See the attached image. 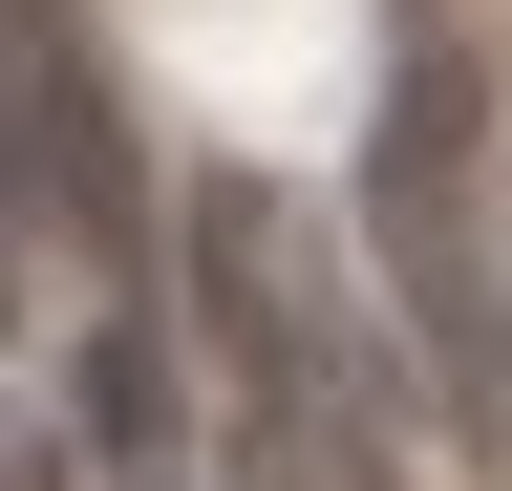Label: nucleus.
Masks as SVG:
<instances>
[{"label":"nucleus","instance_id":"nucleus-5","mask_svg":"<svg viewBox=\"0 0 512 491\" xmlns=\"http://www.w3.org/2000/svg\"><path fill=\"white\" fill-rule=\"evenodd\" d=\"M256 491H406L363 406H256Z\"/></svg>","mask_w":512,"mask_h":491},{"label":"nucleus","instance_id":"nucleus-2","mask_svg":"<svg viewBox=\"0 0 512 491\" xmlns=\"http://www.w3.org/2000/svg\"><path fill=\"white\" fill-rule=\"evenodd\" d=\"M192 299H214V363L256 406H363V427H427L406 363L363 342V299L320 278V214H278V171H192Z\"/></svg>","mask_w":512,"mask_h":491},{"label":"nucleus","instance_id":"nucleus-3","mask_svg":"<svg viewBox=\"0 0 512 491\" xmlns=\"http://www.w3.org/2000/svg\"><path fill=\"white\" fill-rule=\"evenodd\" d=\"M0 193H22L43 235H128V129H107V65H64V43L0 0Z\"/></svg>","mask_w":512,"mask_h":491},{"label":"nucleus","instance_id":"nucleus-1","mask_svg":"<svg viewBox=\"0 0 512 491\" xmlns=\"http://www.w3.org/2000/svg\"><path fill=\"white\" fill-rule=\"evenodd\" d=\"M363 278L406 299L427 406H448V427H491V406H512V299H491V86H470V22H448V0H406V43H384Z\"/></svg>","mask_w":512,"mask_h":491},{"label":"nucleus","instance_id":"nucleus-4","mask_svg":"<svg viewBox=\"0 0 512 491\" xmlns=\"http://www.w3.org/2000/svg\"><path fill=\"white\" fill-rule=\"evenodd\" d=\"M64 427H86L107 470H150V449H171V342H150V321H107V342H86V385H64Z\"/></svg>","mask_w":512,"mask_h":491}]
</instances>
